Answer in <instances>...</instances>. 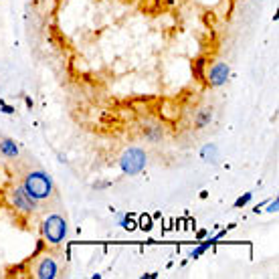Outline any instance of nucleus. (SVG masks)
Listing matches in <instances>:
<instances>
[{
	"label": "nucleus",
	"mask_w": 279,
	"mask_h": 279,
	"mask_svg": "<svg viewBox=\"0 0 279 279\" xmlns=\"http://www.w3.org/2000/svg\"><path fill=\"white\" fill-rule=\"evenodd\" d=\"M43 235H45L47 241L53 243V245L61 243L63 239H65V235H67V223H65V219L59 217V215H51L43 223Z\"/></svg>",
	"instance_id": "nucleus-2"
},
{
	"label": "nucleus",
	"mask_w": 279,
	"mask_h": 279,
	"mask_svg": "<svg viewBox=\"0 0 279 279\" xmlns=\"http://www.w3.org/2000/svg\"><path fill=\"white\" fill-rule=\"evenodd\" d=\"M140 227H142L144 231H150V229H152V223H150V217H142V219H140Z\"/></svg>",
	"instance_id": "nucleus-11"
},
{
	"label": "nucleus",
	"mask_w": 279,
	"mask_h": 279,
	"mask_svg": "<svg viewBox=\"0 0 279 279\" xmlns=\"http://www.w3.org/2000/svg\"><path fill=\"white\" fill-rule=\"evenodd\" d=\"M34 201H43V198L51 196L53 192V182L51 178L45 174V172H30L24 180V186H22Z\"/></svg>",
	"instance_id": "nucleus-1"
},
{
	"label": "nucleus",
	"mask_w": 279,
	"mask_h": 279,
	"mask_svg": "<svg viewBox=\"0 0 279 279\" xmlns=\"http://www.w3.org/2000/svg\"><path fill=\"white\" fill-rule=\"evenodd\" d=\"M198 239H203V237H207V231H198V235H196Z\"/></svg>",
	"instance_id": "nucleus-14"
},
{
	"label": "nucleus",
	"mask_w": 279,
	"mask_h": 279,
	"mask_svg": "<svg viewBox=\"0 0 279 279\" xmlns=\"http://www.w3.org/2000/svg\"><path fill=\"white\" fill-rule=\"evenodd\" d=\"M122 227H124V229H134V221H132V219H124V221H122Z\"/></svg>",
	"instance_id": "nucleus-12"
},
{
	"label": "nucleus",
	"mask_w": 279,
	"mask_h": 279,
	"mask_svg": "<svg viewBox=\"0 0 279 279\" xmlns=\"http://www.w3.org/2000/svg\"><path fill=\"white\" fill-rule=\"evenodd\" d=\"M249 201H251V192H247V194H245V196H243V198H239V201H237V203H235V207H237V209H239V207H243V205H247V203H249Z\"/></svg>",
	"instance_id": "nucleus-10"
},
{
	"label": "nucleus",
	"mask_w": 279,
	"mask_h": 279,
	"mask_svg": "<svg viewBox=\"0 0 279 279\" xmlns=\"http://www.w3.org/2000/svg\"><path fill=\"white\" fill-rule=\"evenodd\" d=\"M267 211H271V213H275V211H277V201H273V203L269 205V209H267Z\"/></svg>",
	"instance_id": "nucleus-13"
},
{
	"label": "nucleus",
	"mask_w": 279,
	"mask_h": 279,
	"mask_svg": "<svg viewBox=\"0 0 279 279\" xmlns=\"http://www.w3.org/2000/svg\"><path fill=\"white\" fill-rule=\"evenodd\" d=\"M227 77H229V65H225V63H217V65H213L211 67V71H209V81H211V85H223L225 81H227Z\"/></svg>",
	"instance_id": "nucleus-5"
},
{
	"label": "nucleus",
	"mask_w": 279,
	"mask_h": 279,
	"mask_svg": "<svg viewBox=\"0 0 279 279\" xmlns=\"http://www.w3.org/2000/svg\"><path fill=\"white\" fill-rule=\"evenodd\" d=\"M12 205L24 213H32L36 209V203H34V198L24 190V188H16L12 192Z\"/></svg>",
	"instance_id": "nucleus-4"
},
{
	"label": "nucleus",
	"mask_w": 279,
	"mask_h": 279,
	"mask_svg": "<svg viewBox=\"0 0 279 279\" xmlns=\"http://www.w3.org/2000/svg\"><path fill=\"white\" fill-rule=\"evenodd\" d=\"M55 275H57L55 261L49 259V257H45L41 263H38V267H36V277H41V279H53Z\"/></svg>",
	"instance_id": "nucleus-6"
},
{
	"label": "nucleus",
	"mask_w": 279,
	"mask_h": 279,
	"mask_svg": "<svg viewBox=\"0 0 279 279\" xmlns=\"http://www.w3.org/2000/svg\"><path fill=\"white\" fill-rule=\"evenodd\" d=\"M207 122H211V109H203V113H201V117H198L196 126H198V128H203Z\"/></svg>",
	"instance_id": "nucleus-9"
},
{
	"label": "nucleus",
	"mask_w": 279,
	"mask_h": 279,
	"mask_svg": "<svg viewBox=\"0 0 279 279\" xmlns=\"http://www.w3.org/2000/svg\"><path fill=\"white\" fill-rule=\"evenodd\" d=\"M0 150H2L8 158H14V156L18 154V148H16V144H14L12 140H4L2 144H0Z\"/></svg>",
	"instance_id": "nucleus-7"
},
{
	"label": "nucleus",
	"mask_w": 279,
	"mask_h": 279,
	"mask_svg": "<svg viewBox=\"0 0 279 279\" xmlns=\"http://www.w3.org/2000/svg\"><path fill=\"white\" fill-rule=\"evenodd\" d=\"M144 166H146V154L138 148H132L122 156V170L126 174H138Z\"/></svg>",
	"instance_id": "nucleus-3"
},
{
	"label": "nucleus",
	"mask_w": 279,
	"mask_h": 279,
	"mask_svg": "<svg viewBox=\"0 0 279 279\" xmlns=\"http://www.w3.org/2000/svg\"><path fill=\"white\" fill-rule=\"evenodd\" d=\"M215 241H217V237H215V239H209L207 243H203L201 247H196L194 251H190V257H201V255H203V253H205V251L211 247V245H215Z\"/></svg>",
	"instance_id": "nucleus-8"
}]
</instances>
